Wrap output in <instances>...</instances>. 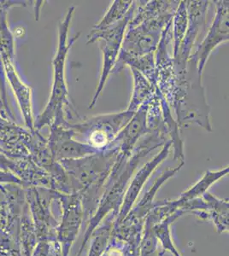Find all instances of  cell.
Instances as JSON below:
<instances>
[{
	"label": "cell",
	"mask_w": 229,
	"mask_h": 256,
	"mask_svg": "<svg viewBox=\"0 0 229 256\" xmlns=\"http://www.w3.org/2000/svg\"><path fill=\"white\" fill-rule=\"evenodd\" d=\"M76 7L70 6L64 19L58 25V46L53 59V84L46 108L35 120V129L41 131L50 126L56 117L64 116L69 122L75 117L80 119L76 108L70 102V94L65 80V64L70 48L78 40L81 32L69 38V30Z\"/></svg>",
	"instance_id": "6da1fadb"
},
{
	"label": "cell",
	"mask_w": 229,
	"mask_h": 256,
	"mask_svg": "<svg viewBox=\"0 0 229 256\" xmlns=\"http://www.w3.org/2000/svg\"><path fill=\"white\" fill-rule=\"evenodd\" d=\"M174 88L166 102L174 110L179 128L197 124L206 131L212 132L210 108L206 102L202 76L198 74L197 64L189 58L186 68H174Z\"/></svg>",
	"instance_id": "7a4b0ae2"
},
{
	"label": "cell",
	"mask_w": 229,
	"mask_h": 256,
	"mask_svg": "<svg viewBox=\"0 0 229 256\" xmlns=\"http://www.w3.org/2000/svg\"><path fill=\"white\" fill-rule=\"evenodd\" d=\"M136 6V1H134V4L131 6L128 13L118 22H116L108 28L100 30V31H94L92 30L89 34L87 35V44H93L98 41L100 43V49L103 54L101 74H100L99 84L96 89L95 94L89 104V108H94V106L99 100L102 90L107 82L109 76L112 73V70L116 65L117 58L122 48L125 32L129 22L135 13Z\"/></svg>",
	"instance_id": "3957f363"
},
{
	"label": "cell",
	"mask_w": 229,
	"mask_h": 256,
	"mask_svg": "<svg viewBox=\"0 0 229 256\" xmlns=\"http://www.w3.org/2000/svg\"><path fill=\"white\" fill-rule=\"evenodd\" d=\"M135 112L126 110L118 113L105 114L71 122L76 138L81 137L84 143L99 152L110 148L117 134L130 120Z\"/></svg>",
	"instance_id": "277c9868"
},
{
	"label": "cell",
	"mask_w": 229,
	"mask_h": 256,
	"mask_svg": "<svg viewBox=\"0 0 229 256\" xmlns=\"http://www.w3.org/2000/svg\"><path fill=\"white\" fill-rule=\"evenodd\" d=\"M119 153L117 148H108L80 159L58 162L83 186H92L103 183L110 174Z\"/></svg>",
	"instance_id": "5b68a950"
},
{
	"label": "cell",
	"mask_w": 229,
	"mask_h": 256,
	"mask_svg": "<svg viewBox=\"0 0 229 256\" xmlns=\"http://www.w3.org/2000/svg\"><path fill=\"white\" fill-rule=\"evenodd\" d=\"M173 16L174 14H168L144 22L132 28H127L120 54L131 56L155 54L162 31L171 22Z\"/></svg>",
	"instance_id": "8992f818"
},
{
	"label": "cell",
	"mask_w": 229,
	"mask_h": 256,
	"mask_svg": "<svg viewBox=\"0 0 229 256\" xmlns=\"http://www.w3.org/2000/svg\"><path fill=\"white\" fill-rule=\"evenodd\" d=\"M49 126L47 142L57 162L80 159L99 152L88 144L75 140L76 132L65 117H57Z\"/></svg>",
	"instance_id": "52a82bcc"
},
{
	"label": "cell",
	"mask_w": 229,
	"mask_h": 256,
	"mask_svg": "<svg viewBox=\"0 0 229 256\" xmlns=\"http://www.w3.org/2000/svg\"><path fill=\"white\" fill-rule=\"evenodd\" d=\"M215 15L209 31L194 53L190 56L197 64L198 74L202 76L203 68L213 50L229 40V2L215 1Z\"/></svg>",
	"instance_id": "ba28073f"
},
{
	"label": "cell",
	"mask_w": 229,
	"mask_h": 256,
	"mask_svg": "<svg viewBox=\"0 0 229 256\" xmlns=\"http://www.w3.org/2000/svg\"><path fill=\"white\" fill-rule=\"evenodd\" d=\"M35 132L0 116V150L11 159L30 158Z\"/></svg>",
	"instance_id": "9c48e42d"
},
{
	"label": "cell",
	"mask_w": 229,
	"mask_h": 256,
	"mask_svg": "<svg viewBox=\"0 0 229 256\" xmlns=\"http://www.w3.org/2000/svg\"><path fill=\"white\" fill-rule=\"evenodd\" d=\"M209 4V1H186L187 28L176 55L173 56L174 64L183 66L187 64L200 30L205 25Z\"/></svg>",
	"instance_id": "30bf717a"
},
{
	"label": "cell",
	"mask_w": 229,
	"mask_h": 256,
	"mask_svg": "<svg viewBox=\"0 0 229 256\" xmlns=\"http://www.w3.org/2000/svg\"><path fill=\"white\" fill-rule=\"evenodd\" d=\"M151 98L144 102L135 111L130 120L117 134L109 148H117L121 154L130 158L138 142L149 132L147 116Z\"/></svg>",
	"instance_id": "8fae6325"
},
{
	"label": "cell",
	"mask_w": 229,
	"mask_h": 256,
	"mask_svg": "<svg viewBox=\"0 0 229 256\" xmlns=\"http://www.w3.org/2000/svg\"><path fill=\"white\" fill-rule=\"evenodd\" d=\"M6 82H8L18 101L26 128L35 131V116L33 112L32 88L27 84L18 74L14 59L6 58L1 62Z\"/></svg>",
	"instance_id": "7c38bea8"
},
{
	"label": "cell",
	"mask_w": 229,
	"mask_h": 256,
	"mask_svg": "<svg viewBox=\"0 0 229 256\" xmlns=\"http://www.w3.org/2000/svg\"><path fill=\"white\" fill-rule=\"evenodd\" d=\"M137 13L128 24L132 28L146 20H152L168 14H174L180 1H139Z\"/></svg>",
	"instance_id": "4fadbf2b"
},
{
	"label": "cell",
	"mask_w": 229,
	"mask_h": 256,
	"mask_svg": "<svg viewBox=\"0 0 229 256\" xmlns=\"http://www.w3.org/2000/svg\"><path fill=\"white\" fill-rule=\"evenodd\" d=\"M134 77V90L127 110L135 112L138 108L148 101L157 92V86L146 79L138 70L131 68Z\"/></svg>",
	"instance_id": "5bb4252c"
},
{
	"label": "cell",
	"mask_w": 229,
	"mask_h": 256,
	"mask_svg": "<svg viewBox=\"0 0 229 256\" xmlns=\"http://www.w3.org/2000/svg\"><path fill=\"white\" fill-rule=\"evenodd\" d=\"M134 1H122V0H116L110 4V8L108 9L105 15L103 16L95 26H93L94 31H100L108 28L114 24L118 22L124 18L128 10H130L131 6H133Z\"/></svg>",
	"instance_id": "9a60e30c"
},
{
	"label": "cell",
	"mask_w": 229,
	"mask_h": 256,
	"mask_svg": "<svg viewBox=\"0 0 229 256\" xmlns=\"http://www.w3.org/2000/svg\"><path fill=\"white\" fill-rule=\"evenodd\" d=\"M187 22H188V16H187L186 1H180L172 19V28L174 31L172 34H173L174 44L173 56L176 55L183 38L185 37L186 28H187Z\"/></svg>",
	"instance_id": "2e32d148"
},
{
	"label": "cell",
	"mask_w": 229,
	"mask_h": 256,
	"mask_svg": "<svg viewBox=\"0 0 229 256\" xmlns=\"http://www.w3.org/2000/svg\"><path fill=\"white\" fill-rule=\"evenodd\" d=\"M228 166H226L225 168L218 170V171L206 172L205 174L203 175V177L195 184L194 186L191 187V189L182 194L180 199L181 200L191 199L197 196L205 193L206 190L211 186L212 184L215 183L218 180H220V178L225 176L228 172Z\"/></svg>",
	"instance_id": "e0dca14e"
},
{
	"label": "cell",
	"mask_w": 229,
	"mask_h": 256,
	"mask_svg": "<svg viewBox=\"0 0 229 256\" xmlns=\"http://www.w3.org/2000/svg\"><path fill=\"white\" fill-rule=\"evenodd\" d=\"M157 235L166 250L171 251L175 256H180V254L177 253V251L174 250V246L171 244V239H170L169 232H168V223H163L158 226V228H157Z\"/></svg>",
	"instance_id": "ac0fdd59"
},
{
	"label": "cell",
	"mask_w": 229,
	"mask_h": 256,
	"mask_svg": "<svg viewBox=\"0 0 229 256\" xmlns=\"http://www.w3.org/2000/svg\"><path fill=\"white\" fill-rule=\"evenodd\" d=\"M0 182H16V183H20V180L11 172L0 171Z\"/></svg>",
	"instance_id": "d6986e66"
},
{
	"label": "cell",
	"mask_w": 229,
	"mask_h": 256,
	"mask_svg": "<svg viewBox=\"0 0 229 256\" xmlns=\"http://www.w3.org/2000/svg\"><path fill=\"white\" fill-rule=\"evenodd\" d=\"M11 158H7L6 156L1 152L0 150V168L3 170H6L7 172H9L10 166H11Z\"/></svg>",
	"instance_id": "ffe728a7"
},
{
	"label": "cell",
	"mask_w": 229,
	"mask_h": 256,
	"mask_svg": "<svg viewBox=\"0 0 229 256\" xmlns=\"http://www.w3.org/2000/svg\"><path fill=\"white\" fill-rule=\"evenodd\" d=\"M0 99H1V98H0ZM1 101H2V100H1Z\"/></svg>",
	"instance_id": "44dd1931"
}]
</instances>
